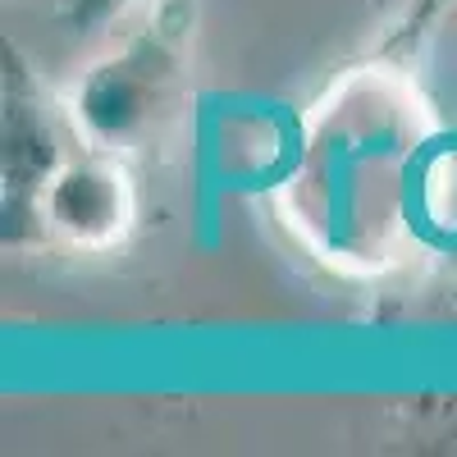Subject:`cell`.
Wrapping results in <instances>:
<instances>
[]
</instances>
